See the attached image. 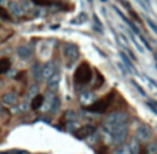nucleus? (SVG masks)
Segmentation results:
<instances>
[{"label":"nucleus","mask_w":157,"mask_h":154,"mask_svg":"<svg viewBox=\"0 0 157 154\" xmlns=\"http://www.w3.org/2000/svg\"><path fill=\"white\" fill-rule=\"evenodd\" d=\"M26 154H29V153H26Z\"/></svg>","instance_id":"40"},{"label":"nucleus","mask_w":157,"mask_h":154,"mask_svg":"<svg viewBox=\"0 0 157 154\" xmlns=\"http://www.w3.org/2000/svg\"><path fill=\"white\" fill-rule=\"evenodd\" d=\"M92 78V72L88 63H81L75 72V81L77 84H88Z\"/></svg>","instance_id":"2"},{"label":"nucleus","mask_w":157,"mask_h":154,"mask_svg":"<svg viewBox=\"0 0 157 154\" xmlns=\"http://www.w3.org/2000/svg\"><path fill=\"white\" fill-rule=\"evenodd\" d=\"M153 105H155V106H157V102H153Z\"/></svg>","instance_id":"38"},{"label":"nucleus","mask_w":157,"mask_h":154,"mask_svg":"<svg viewBox=\"0 0 157 154\" xmlns=\"http://www.w3.org/2000/svg\"><path fill=\"white\" fill-rule=\"evenodd\" d=\"M87 21V15H86V13H81L80 15L77 17V19H75V21H72L73 24H76V22H78V24H83V22H86Z\"/></svg>","instance_id":"26"},{"label":"nucleus","mask_w":157,"mask_h":154,"mask_svg":"<svg viewBox=\"0 0 157 154\" xmlns=\"http://www.w3.org/2000/svg\"><path fill=\"white\" fill-rule=\"evenodd\" d=\"M59 74H52L51 77H48L47 78V87H48L50 89H57L58 88V85H59Z\"/></svg>","instance_id":"12"},{"label":"nucleus","mask_w":157,"mask_h":154,"mask_svg":"<svg viewBox=\"0 0 157 154\" xmlns=\"http://www.w3.org/2000/svg\"><path fill=\"white\" fill-rule=\"evenodd\" d=\"M0 17H3V18H6V19L8 18V17H7V13H6L4 10H2V8H0Z\"/></svg>","instance_id":"33"},{"label":"nucleus","mask_w":157,"mask_h":154,"mask_svg":"<svg viewBox=\"0 0 157 154\" xmlns=\"http://www.w3.org/2000/svg\"><path fill=\"white\" fill-rule=\"evenodd\" d=\"M145 2H146V4H147V6L150 4V0H145Z\"/></svg>","instance_id":"37"},{"label":"nucleus","mask_w":157,"mask_h":154,"mask_svg":"<svg viewBox=\"0 0 157 154\" xmlns=\"http://www.w3.org/2000/svg\"><path fill=\"white\" fill-rule=\"evenodd\" d=\"M28 94H29V96H35V95H37L39 94V85H37V84H33V85H30Z\"/></svg>","instance_id":"22"},{"label":"nucleus","mask_w":157,"mask_h":154,"mask_svg":"<svg viewBox=\"0 0 157 154\" xmlns=\"http://www.w3.org/2000/svg\"><path fill=\"white\" fill-rule=\"evenodd\" d=\"M113 154H132V153H131L130 146H128V145L121 143V145H119V146H117L116 149H114Z\"/></svg>","instance_id":"16"},{"label":"nucleus","mask_w":157,"mask_h":154,"mask_svg":"<svg viewBox=\"0 0 157 154\" xmlns=\"http://www.w3.org/2000/svg\"><path fill=\"white\" fill-rule=\"evenodd\" d=\"M8 11H10L13 15L15 17H19L24 14V8L21 7V3H17V2H10L8 3Z\"/></svg>","instance_id":"8"},{"label":"nucleus","mask_w":157,"mask_h":154,"mask_svg":"<svg viewBox=\"0 0 157 154\" xmlns=\"http://www.w3.org/2000/svg\"><path fill=\"white\" fill-rule=\"evenodd\" d=\"M147 152H149L150 154H157V146L155 143L149 145V146H147Z\"/></svg>","instance_id":"29"},{"label":"nucleus","mask_w":157,"mask_h":154,"mask_svg":"<svg viewBox=\"0 0 157 154\" xmlns=\"http://www.w3.org/2000/svg\"><path fill=\"white\" fill-rule=\"evenodd\" d=\"M0 111H2V105H0Z\"/></svg>","instance_id":"39"},{"label":"nucleus","mask_w":157,"mask_h":154,"mask_svg":"<svg viewBox=\"0 0 157 154\" xmlns=\"http://www.w3.org/2000/svg\"><path fill=\"white\" fill-rule=\"evenodd\" d=\"M130 37H131V41H132V43H134V46H135V48L138 50L139 52H145V50L142 48V46L138 43V41H136V39L134 37V35H132V33H130Z\"/></svg>","instance_id":"23"},{"label":"nucleus","mask_w":157,"mask_h":154,"mask_svg":"<svg viewBox=\"0 0 157 154\" xmlns=\"http://www.w3.org/2000/svg\"><path fill=\"white\" fill-rule=\"evenodd\" d=\"M65 118L66 120H72V121H76V120H77V114L75 113V111H72V110H68L65 113Z\"/></svg>","instance_id":"24"},{"label":"nucleus","mask_w":157,"mask_h":154,"mask_svg":"<svg viewBox=\"0 0 157 154\" xmlns=\"http://www.w3.org/2000/svg\"><path fill=\"white\" fill-rule=\"evenodd\" d=\"M128 146H130V150H131V153L132 154H139V143H138L136 139H132Z\"/></svg>","instance_id":"17"},{"label":"nucleus","mask_w":157,"mask_h":154,"mask_svg":"<svg viewBox=\"0 0 157 154\" xmlns=\"http://www.w3.org/2000/svg\"><path fill=\"white\" fill-rule=\"evenodd\" d=\"M128 54H130L131 59H132V61H136V57H135V55H134V54H132V52H131V51H128Z\"/></svg>","instance_id":"35"},{"label":"nucleus","mask_w":157,"mask_h":154,"mask_svg":"<svg viewBox=\"0 0 157 154\" xmlns=\"http://www.w3.org/2000/svg\"><path fill=\"white\" fill-rule=\"evenodd\" d=\"M108 107H109L108 99H101V100H95L92 105H90L87 107V110L91 111V113H103V111H106Z\"/></svg>","instance_id":"5"},{"label":"nucleus","mask_w":157,"mask_h":154,"mask_svg":"<svg viewBox=\"0 0 157 154\" xmlns=\"http://www.w3.org/2000/svg\"><path fill=\"white\" fill-rule=\"evenodd\" d=\"M95 132V127L94 125L86 124L83 127H80L77 131H75V135H76L77 139H87L88 136H91L92 133Z\"/></svg>","instance_id":"6"},{"label":"nucleus","mask_w":157,"mask_h":154,"mask_svg":"<svg viewBox=\"0 0 157 154\" xmlns=\"http://www.w3.org/2000/svg\"><path fill=\"white\" fill-rule=\"evenodd\" d=\"M127 113L123 111H116V113H110L109 116H106V118L103 120V130L105 131H119L127 128Z\"/></svg>","instance_id":"1"},{"label":"nucleus","mask_w":157,"mask_h":154,"mask_svg":"<svg viewBox=\"0 0 157 154\" xmlns=\"http://www.w3.org/2000/svg\"><path fill=\"white\" fill-rule=\"evenodd\" d=\"M68 131L69 132H75V128H76V122L75 121H72V122H68Z\"/></svg>","instance_id":"30"},{"label":"nucleus","mask_w":157,"mask_h":154,"mask_svg":"<svg viewBox=\"0 0 157 154\" xmlns=\"http://www.w3.org/2000/svg\"><path fill=\"white\" fill-rule=\"evenodd\" d=\"M145 21H146V24L149 25V28H150V29L153 30V33H155V35L157 36V25H156L155 22L152 21V19L149 18V17H145Z\"/></svg>","instance_id":"20"},{"label":"nucleus","mask_w":157,"mask_h":154,"mask_svg":"<svg viewBox=\"0 0 157 154\" xmlns=\"http://www.w3.org/2000/svg\"><path fill=\"white\" fill-rule=\"evenodd\" d=\"M63 57L66 58V62H68V66H72L78 58V47L76 44L72 43H66L63 46Z\"/></svg>","instance_id":"3"},{"label":"nucleus","mask_w":157,"mask_h":154,"mask_svg":"<svg viewBox=\"0 0 157 154\" xmlns=\"http://www.w3.org/2000/svg\"><path fill=\"white\" fill-rule=\"evenodd\" d=\"M28 152H24V150H6V152H0V154H26Z\"/></svg>","instance_id":"25"},{"label":"nucleus","mask_w":157,"mask_h":154,"mask_svg":"<svg viewBox=\"0 0 157 154\" xmlns=\"http://www.w3.org/2000/svg\"><path fill=\"white\" fill-rule=\"evenodd\" d=\"M17 54H18V57L21 58L22 61H28L32 57L33 50H32V47H29V46H19L18 48H17Z\"/></svg>","instance_id":"7"},{"label":"nucleus","mask_w":157,"mask_h":154,"mask_svg":"<svg viewBox=\"0 0 157 154\" xmlns=\"http://www.w3.org/2000/svg\"><path fill=\"white\" fill-rule=\"evenodd\" d=\"M131 84H132V85L135 87L136 89H138V92H139V94H141V95H144V96H145V95H146V92L144 91V88H142V87L139 85V84L136 83V81H134V80H132V81H131Z\"/></svg>","instance_id":"28"},{"label":"nucleus","mask_w":157,"mask_h":154,"mask_svg":"<svg viewBox=\"0 0 157 154\" xmlns=\"http://www.w3.org/2000/svg\"><path fill=\"white\" fill-rule=\"evenodd\" d=\"M147 106H149V107L152 109V111H153V113H155L156 116H157V109H156V107H153V105H152V103H147Z\"/></svg>","instance_id":"34"},{"label":"nucleus","mask_w":157,"mask_h":154,"mask_svg":"<svg viewBox=\"0 0 157 154\" xmlns=\"http://www.w3.org/2000/svg\"><path fill=\"white\" fill-rule=\"evenodd\" d=\"M32 74L35 77V80L40 81V78H43V66L36 63V65L32 66Z\"/></svg>","instance_id":"15"},{"label":"nucleus","mask_w":157,"mask_h":154,"mask_svg":"<svg viewBox=\"0 0 157 154\" xmlns=\"http://www.w3.org/2000/svg\"><path fill=\"white\" fill-rule=\"evenodd\" d=\"M21 7L24 8V11L28 10V8L30 7V3H29V2H22V3H21Z\"/></svg>","instance_id":"31"},{"label":"nucleus","mask_w":157,"mask_h":154,"mask_svg":"<svg viewBox=\"0 0 157 154\" xmlns=\"http://www.w3.org/2000/svg\"><path fill=\"white\" fill-rule=\"evenodd\" d=\"M11 69V61L8 58H2L0 59V74H6Z\"/></svg>","instance_id":"14"},{"label":"nucleus","mask_w":157,"mask_h":154,"mask_svg":"<svg viewBox=\"0 0 157 154\" xmlns=\"http://www.w3.org/2000/svg\"><path fill=\"white\" fill-rule=\"evenodd\" d=\"M81 102H90L91 99H94V94H90V92H83L81 94Z\"/></svg>","instance_id":"21"},{"label":"nucleus","mask_w":157,"mask_h":154,"mask_svg":"<svg viewBox=\"0 0 157 154\" xmlns=\"http://www.w3.org/2000/svg\"><path fill=\"white\" fill-rule=\"evenodd\" d=\"M114 11H116V13H117V14H119V17H120V18H121V19H123V21H124V22H125V24H127V25H128V26H130V29H131V30H132V32H134V33H135V35H139V33H141V32H139V29H138V28H136V26H135V25H134V24H132V22H131V21H130V19H128V18H127V17H125V15H124V14H123V13H121V11H120V10H119V8H117V7H114Z\"/></svg>","instance_id":"9"},{"label":"nucleus","mask_w":157,"mask_h":154,"mask_svg":"<svg viewBox=\"0 0 157 154\" xmlns=\"http://www.w3.org/2000/svg\"><path fill=\"white\" fill-rule=\"evenodd\" d=\"M120 57H121V59H123V62H124V65L127 66L130 70H134V73H136L135 72V69H134V66H132V63L130 62V59H128V57L125 54H123V52H120Z\"/></svg>","instance_id":"18"},{"label":"nucleus","mask_w":157,"mask_h":154,"mask_svg":"<svg viewBox=\"0 0 157 154\" xmlns=\"http://www.w3.org/2000/svg\"><path fill=\"white\" fill-rule=\"evenodd\" d=\"M138 37H139V40H141V43L144 44L145 47H146V50H152V47H150V44L147 43V40H146V39L144 37V36L141 35V33H139V35H138Z\"/></svg>","instance_id":"27"},{"label":"nucleus","mask_w":157,"mask_h":154,"mask_svg":"<svg viewBox=\"0 0 157 154\" xmlns=\"http://www.w3.org/2000/svg\"><path fill=\"white\" fill-rule=\"evenodd\" d=\"M43 103H44V96L40 94H37L33 96L32 103H30V107H32L33 110H37V109H40L41 106H43Z\"/></svg>","instance_id":"13"},{"label":"nucleus","mask_w":157,"mask_h":154,"mask_svg":"<svg viewBox=\"0 0 157 154\" xmlns=\"http://www.w3.org/2000/svg\"><path fill=\"white\" fill-rule=\"evenodd\" d=\"M59 107H61L59 99H58V98H54V99H52V106L50 107V111H51V113H57V111L59 110Z\"/></svg>","instance_id":"19"},{"label":"nucleus","mask_w":157,"mask_h":154,"mask_svg":"<svg viewBox=\"0 0 157 154\" xmlns=\"http://www.w3.org/2000/svg\"><path fill=\"white\" fill-rule=\"evenodd\" d=\"M150 138H152V130H150V127L146 124H142L141 127L136 130L135 139L138 142H147Z\"/></svg>","instance_id":"4"},{"label":"nucleus","mask_w":157,"mask_h":154,"mask_svg":"<svg viewBox=\"0 0 157 154\" xmlns=\"http://www.w3.org/2000/svg\"><path fill=\"white\" fill-rule=\"evenodd\" d=\"M145 78H146V80H147V81H149V83H152V84H153V85H155V87H156V88H157V83H156V81H155V80H153V78H150L149 76H145Z\"/></svg>","instance_id":"32"},{"label":"nucleus","mask_w":157,"mask_h":154,"mask_svg":"<svg viewBox=\"0 0 157 154\" xmlns=\"http://www.w3.org/2000/svg\"><path fill=\"white\" fill-rule=\"evenodd\" d=\"M2 102L4 103V105L14 106V105H17L18 99H17V96L13 94V92H8V94H4V95L2 96Z\"/></svg>","instance_id":"11"},{"label":"nucleus","mask_w":157,"mask_h":154,"mask_svg":"<svg viewBox=\"0 0 157 154\" xmlns=\"http://www.w3.org/2000/svg\"><path fill=\"white\" fill-rule=\"evenodd\" d=\"M54 69H55V63L52 61L47 62L46 65L43 66V78H48L54 74Z\"/></svg>","instance_id":"10"},{"label":"nucleus","mask_w":157,"mask_h":154,"mask_svg":"<svg viewBox=\"0 0 157 154\" xmlns=\"http://www.w3.org/2000/svg\"><path fill=\"white\" fill-rule=\"evenodd\" d=\"M4 3H7V0H0V6L4 4Z\"/></svg>","instance_id":"36"}]
</instances>
